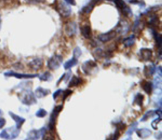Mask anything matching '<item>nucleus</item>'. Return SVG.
<instances>
[{
    "mask_svg": "<svg viewBox=\"0 0 162 140\" xmlns=\"http://www.w3.org/2000/svg\"><path fill=\"white\" fill-rule=\"evenodd\" d=\"M18 97L21 102L26 106H32L37 103L34 93L29 90H24L18 93Z\"/></svg>",
    "mask_w": 162,
    "mask_h": 140,
    "instance_id": "obj_1",
    "label": "nucleus"
},
{
    "mask_svg": "<svg viewBox=\"0 0 162 140\" xmlns=\"http://www.w3.org/2000/svg\"><path fill=\"white\" fill-rule=\"evenodd\" d=\"M63 108H64V106L63 105H60V106L54 107V108L53 109L50 116V122L48 124V129L50 131H54L57 119L59 114H60V112L63 110Z\"/></svg>",
    "mask_w": 162,
    "mask_h": 140,
    "instance_id": "obj_2",
    "label": "nucleus"
},
{
    "mask_svg": "<svg viewBox=\"0 0 162 140\" xmlns=\"http://www.w3.org/2000/svg\"><path fill=\"white\" fill-rule=\"evenodd\" d=\"M56 10L62 17H68L72 12V8L67 3L64 1H58L56 5Z\"/></svg>",
    "mask_w": 162,
    "mask_h": 140,
    "instance_id": "obj_3",
    "label": "nucleus"
},
{
    "mask_svg": "<svg viewBox=\"0 0 162 140\" xmlns=\"http://www.w3.org/2000/svg\"><path fill=\"white\" fill-rule=\"evenodd\" d=\"M82 70L86 75H91L96 71L98 65L95 61L93 60H88L83 63L81 66Z\"/></svg>",
    "mask_w": 162,
    "mask_h": 140,
    "instance_id": "obj_4",
    "label": "nucleus"
},
{
    "mask_svg": "<svg viewBox=\"0 0 162 140\" xmlns=\"http://www.w3.org/2000/svg\"><path fill=\"white\" fill-rule=\"evenodd\" d=\"M63 57L59 54H54L51 57L47 63V66L51 70H57L60 67L63 63Z\"/></svg>",
    "mask_w": 162,
    "mask_h": 140,
    "instance_id": "obj_5",
    "label": "nucleus"
},
{
    "mask_svg": "<svg viewBox=\"0 0 162 140\" xmlns=\"http://www.w3.org/2000/svg\"><path fill=\"white\" fill-rule=\"evenodd\" d=\"M19 133V129H17L16 127H11L8 128V129L4 130L0 134V136L6 139H15L18 136Z\"/></svg>",
    "mask_w": 162,
    "mask_h": 140,
    "instance_id": "obj_6",
    "label": "nucleus"
},
{
    "mask_svg": "<svg viewBox=\"0 0 162 140\" xmlns=\"http://www.w3.org/2000/svg\"><path fill=\"white\" fill-rule=\"evenodd\" d=\"M46 134V129L45 127H42L39 130H33L30 131L26 139H39L40 138H44Z\"/></svg>",
    "mask_w": 162,
    "mask_h": 140,
    "instance_id": "obj_7",
    "label": "nucleus"
},
{
    "mask_svg": "<svg viewBox=\"0 0 162 140\" xmlns=\"http://www.w3.org/2000/svg\"><path fill=\"white\" fill-rule=\"evenodd\" d=\"M118 9H119L125 17H130L132 15V10L126 5L124 0H113Z\"/></svg>",
    "mask_w": 162,
    "mask_h": 140,
    "instance_id": "obj_8",
    "label": "nucleus"
},
{
    "mask_svg": "<svg viewBox=\"0 0 162 140\" xmlns=\"http://www.w3.org/2000/svg\"><path fill=\"white\" fill-rule=\"evenodd\" d=\"M6 76H13L16 78L18 79H29V78H34L35 77L38 76L37 74H23V73H18L14 71H8L5 74Z\"/></svg>",
    "mask_w": 162,
    "mask_h": 140,
    "instance_id": "obj_9",
    "label": "nucleus"
},
{
    "mask_svg": "<svg viewBox=\"0 0 162 140\" xmlns=\"http://www.w3.org/2000/svg\"><path fill=\"white\" fill-rule=\"evenodd\" d=\"M65 31L66 36L72 37L77 32V24L74 22H69L66 23Z\"/></svg>",
    "mask_w": 162,
    "mask_h": 140,
    "instance_id": "obj_10",
    "label": "nucleus"
},
{
    "mask_svg": "<svg viewBox=\"0 0 162 140\" xmlns=\"http://www.w3.org/2000/svg\"><path fill=\"white\" fill-rule=\"evenodd\" d=\"M129 30V25L128 22L126 20H122L118 23L116 27V32H118L122 35H124L128 32Z\"/></svg>",
    "mask_w": 162,
    "mask_h": 140,
    "instance_id": "obj_11",
    "label": "nucleus"
},
{
    "mask_svg": "<svg viewBox=\"0 0 162 140\" xmlns=\"http://www.w3.org/2000/svg\"><path fill=\"white\" fill-rule=\"evenodd\" d=\"M116 36H117L116 31L111 30L106 33L101 34L100 35H99L98 39L102 42H109L111 40H112L113 38H114L116 37Z\"/></svg>",
    "mask_w": 162,
    "mask_h": 140,
    "instance_id": "obj_12",
    "label": "nucleus"
},
{
    "mask_svg": "<svg viewBox=\"0 0 162 140\" xmlns=\"http://www.w3.org/2000/svg\"><path fill=\"white\" fill-rule=\"evenodd\" d=\"M140 56L142 60L148 61L151 59L153 56V51L149 48H141L140 49Z\"/></svg>",
    "mask_w": 162,
    "mask_h": 140,
    "instance_id": "obj_13",
    "label": "nucleus"
},
{
    "mask_svg": "<svg viewBox=\"0 0 162 140\" xmlns=\"http://www.w3.org/2000/svg\"><path fill=\"white\" fill-rule=\"evenodd\" d=\"M43 64L44 63H43V60L41 58H35L29 63V66L34 71H37L42 67Z\"/></svg>",
    "mask_w": 162,
    "mask_h": 140,
    "instance_id": "obj_14",
    "label": "nucleus"
},
{
    "mask_svg": "<svg viewBox=\"0 0 162 140\" xmlns=\"http://www.w3.org/2000/svg\"><path fill=\"white\" fill-rule=\"evenodd\" d=\"M50 93H51V91L50 90H49V89L44 88L41 87H39L35 89L34 95L35 97L40 99V98H44V97L48 96Z\"/></svg>",
    "mask_w": 162,
    "mask_h": 140,
    "instance_id": "obj_15",
    "label": "nucleus"
},
{
    "mask_svg": "<svg viewBox=\"0 0 162 140\" xmlns=\"http://www.w3.org/2000/svg\"><path fill=\"white\" fill-rule=\"evenodd\" d=\"M9 114L11 116V119H13L15 120V122L16 123V127L17 129H21L23 123H25V119L21 116L14 114L12 112H9Z\"/></svg>",
    "mask_w": 162,
    "mask_h": 140,
    "instance_id": "obj_16",
    "label": "nucleus"
},
{
    "mask_svg": "<svg viewBox=\"0 0 162 140\" xmlns=\"http://www.w3.org/2000/svg\"><path fill=\"white\" fill-rule=\"evenodd\" d=\"M156 70V66L153 63H151L147 66H145L143 70L144 75L147 78H149L152 76L154 74H155Z\"/></svg>",
    "mask_w": 162,
    "mask_h": 140,
    "instance_id": "obj_17",
    "label": "nucleus"
},
{
    "mask_svg": "<svg viewBox=\"0 0 162 140\" xmlns=\"http://www.w3.org/2000/svg\"><path fill=\"white\" fill-rule=\"evenodd\" d=\"M81 32L86 39H89L92 36V30L90 25H84L81 27Z\"/></svg>",
    "mask_w": 162,
    "mask_h": 140,
    "instance_id": "obj_18",
    "label": "nucleus"
},
{
    "mask_svg": "<svg viewBox=\"0 0 162 140\" xmlns=\"http://www.w3.org/2000/svg\"><path fill=\"white\" fill-rule=\"evenodd\" d=\"M141 87L146 93L149 95L151 94L153 90V84L151 81H143V82L141 83Z\"/></svg>",
    "mask_w": 162,
    "mask_h": 140,
    "instance_id": "obj_19",
    "label": "nucleus"
},
{
    "mask_svg": "<svg viewBox=\"0 0 162 140\" xmlns=\"http://www.w3.org/2000/svg\"><path fill=\"white\" fill-rule=\"evenodd\" d=\"M136 134L140 138H146L151 135V131L148 128H142L136 131Z\"/></svg>",
    "mask_w": 162,
    "mask_h": 140,
    "instance_id": "obj_20",
    "label": "nucleus"
},
{
    "mask_svg": "<svg viewBox=\"0 0 162 140\" xmlns=\"http://www.w3.org/2000/svg\"><path fill=\"white\" fill-rule=\"evenodd\" d=\"M98 1V0H92V1H91L90 3H89L88 5L82 8V12L85 14L90 13L91 12V11L93 10L94 6H95Z\"/></svg>",
    "mask_w": 162,
    "mask_h": 140,
    "instance_id": "obj_21",
    "label": "nucleus"
},
{
    "mask_svg": "<svg viewBox=\"0 0 162 140\" xmlns=\"http://www.w3.org/2000/svg\"><path fill=\"white\" fill-rule=\"evenodd\" d=\"M82 83V79L81 78L73 76L72 78L70 80V82L68 85L69 88H72V87H79L80 85H81Z\"/></svg>",
    "mask_w": 162,
    "mask_h": 140,
    "instance_id": "obj_22",
    "label": "nucleus"
},
{
    "mask_svg": "<svg viewBox=\"0 0 162 140\" xmlns=\"http://www.w3.org/2000/svg\"><path fill=\"white\" fill-rule=\"evenodd\" d=\"M77 64H78V59L77 57L73 56L72 59H70L65 62L64 65V67L65 69H69L75 66H76Z\"/></svg>",
    "mask_w": 162,
    "mask_h": 140,
    "instance_id": "obj_23",
    "label": "nucleus"
},
{
    "mask_svg": "<svg viewBox=\"0 0 162 140\" xmlns=\"http://www.w3.org/2000/svg\"><path fill=\"white\" fill-rule=\"evenodd\" d=\"M144 99V95L141 93H137V95L135 96V97H134L133 104H136L137 106L141 107L143 105Z\"/></svg>",
    "mask_w": 162,
    "mask_h": 140,
    "instance_id": "obj_24",
    "label": "nucleus"
},
{
    "mask_svg": "<svg viewBox=\"0 0 162 140\" xmlns=\"http://www.w3.org/2000/svg\"><path fill=\"white\" fill-rule=\"evenodd\" d=\"M136 41V37L134 35H131L129 37L125 38L123 41V43L124 46L127 48H129V47L132 46Z\"/></svg>",
    "mask_w": 162,
    "mask_h": 140,
    "instance_id": "obj_25",
    "label": "nucleus"
},
{
    "mask_svg": "<svg viewBox=\"0 0 162 140\" xmlns=\"http://www.w3.org/2000/svg\"><path fill=\"white\" fill-rule=\"evenodd\" d=\"M152 33H153V36L154 37V38H155V40L156 42V44L158 48H159L160 50H161V42H162V39H161V35L159 33H158L156 30H155L154 29H152Z\"/></svg>",
    "mask_w": 162,
    "mask_h": 140,
    "instance_id": "obj_26",
    "label": "nucleus"
},
{
    "mask_svg": "<svg viewBox=\"0 0 162 140\" xmlns=\"http://www.w3.org/2000/svg\"><path fill=\"white\" fill-rule=\"evenodd\" d=\"M38 76L39 80L43 81H49L53 79V76L49 71H45L41 75H38Z\"/></svg>",
    "mask_w": 162,
    "mask_h": 140,
    "instance_id": "obj_27",
    "label": "nucleus"
},
{
    "mask_svg": "<svg viewBox=\"0 0 162 140\" xmlns=\"http://www.w3.org/2000/svg\"><path fill=\"white\" fill-rule=\"evenodd\" d=\"M153 88L157 89V90H161V76H157L154 79Z\"/></svg>",
    "mask_w": 162,
    "mask_h": 140,
    "instance_id": "obj_28",
    "label": "nucleus"
},
{
    "mask_svg": "<svg viewBox=\"0 0 162 140\" xmlns=\"http://www.w3.org/2000/svg\"><path fill=\"white\" fill-rule=\"evenodd\" d=\"M137 126H138V123L137 122L133 123L131 124V125L129 126V127L128 128L127 132H126V134H127L128 136L130 137V136H131L133 134L134 132L136 130Z\"/></svg>",
    "mask_w": 162,
    "mask_h": 140,
    "instance_id": "obj_29",
    "label": "nucleus"
},
{
    "mask_svg": "<svg viewBox=\"0 0 162 140\" xmlns=\"http://www.w3.org/2000/svg\"><path fill=\"white\" fill-rule=\"evenodd\" d=\"M155 114V112L154 111H148L145 113V114L143 116V118L141 119V121H146V120H147L148 119H149V118H152Z\"/></svg>",
    "mask_w": 162,
    "mask_h": 140,
    "instance_id": "obj_30",
    "label": "nucleus"
},
{
    "mask_svg": "<svg viewBox=\"0 0 162 140\" xmlns=\"http://www.w3.org/2000/svg\"><path fill=\"white\" fill-rule=\"evenodd\" d=\"M143 23L141 22V21L139 20H137L135 23V24L134 25V28H133V30L134 32H137V31L141 30L143 29Z\"/></svg>",
    "mask_w": 162,
    "mask_h": 140,
    "instance_id": "obj_31",
    "label": "nucleus"
},
{
    "mask_svg": "<svg viewBox=\"0 0 162 140\" xmlns=\"http://www.w3.org/2000/svg\"><path fill=\"white\" fill-rule=\"evenodd\" d=\"M48 114V112L47 111L44 109V108H39V109L35 112V116H36L37 118H45V117Z\"/></svg>",
    "mask_w": 162,
    "mask_h": 140,
    "instance_id": "obj_32",
    "label": "nucleus"
},
{
    "mask_svg": "<svg viewBox=\"0 0 162 140\" xmlns=\"http://www.w3.org/2000/svg\"><path fill=\"white\" fill-rule=\"evenodd\" d=\"M158 23H159V20H158V18L156 17V16L151 17V19H150V20L149 22V24L151 27H155L158 25Z\"/></svg>",
    "mask_w": 162,
    "mask_h": 140,
    "instance_id": "obj_33",
    "label": "nucleus"
},
{
    "mask_svg": "<svg viewBox=\"0 0 162 140\" xmlns=\"http://www.w3.org/2000/svg\"><path fill=\"white\" fill-rule=\"evenodd\" d=\"M161 121V118H158L156 119H155L153 120V121L151 123V126L155 130H158V125L160 124Z\"/></svg>",
    "mask_w": 162,
    "mask_h": 140,
    "instance_id": "obj_34",
    "label": "nucleus"
},
{
    "mask_svg": "<svg viewBox=\"0 0 162 140\" xmlns=\"http://www.w3.org/2000/svg\"><path fill=\"white\" fill-rule=\"evenodd\" d=\"M82 54V50L80 49L79 47H76L73 50V56L77 57V59Z\"/></svg>",
    "mask_w": 162,
    "mask_h": 140,
    "instance_id": "obj_35",
    "label": "nucleus"
},
{
    "mask_svg": "<svg viewBox=\"0 0 162 140\" xmlns=\"http://www.w3.org/2000/svg\"><path fill=\"white\" fill-rule=\"evenodd\" d=\"M73 91L69 90V89H66V90L63 91L62 93H63V102H64V101L66 100V99L69 96H70L71 94H72Z\"/></svg>",
    "mask_w": 162,
    "mask_h": 140,
    "instance_id": "obj_36",
    "label": "nucleus"
},
{
    "mask_svg": "<svg viewBox=\"0 0 162 140\" xmlns=\"http://www.w3.org/2000/svg\"><path fill=\"white\" fill-rule=\"evenodd\" d=\"M116 126H117V129L119 130L120 131H122L124 130L125 128L126 127V124L122 122H120V123H117V124H116Z\"/></svg>",
    "mask_w": 162,
    "mask_h": 140,
    "instance_id": "obj_37",
    "label": "nucleus"
},
{
    "mask_svg": "<svg viewBox=\"0 0 162 140\" xmlns=\"http://www.w3.org/2000/svg\"><path fill=\"white\" fill-rule=\"evenodd\" d=\"M46 0H25V2L29 4H37L45 2Z\"/></svg>",
    "mask_w": 162,
    "mask_h": 140,
    "instance_id": "obj_38",
    "label": "nucleus"
},
{
    "mask_svg": "<svg viewBox=\"0 0 162 140\" xmlns=\"http://www.w3.org/2000/svg\"><path fill=\"white\" fill-rule=\"evenodd\" d=\"M63 90L62 89H58V90H57L56 92H54V93L53 94V97L54 100H56L58 97L60 95L61 93H62Z\"/></svg>",
    "mask_w": 162,
    "mask_h": 140,
    "instance_id": "obj_39",
    "label": "nucleus"
},
{
    "mask_svg": "<svg viewBox=\"0 0 162 140\" xmlns=\"http://www.w3.org/2000/svg\"><path fill=\"white\" fill-rule=\"evenodd\" d=\"M120 131L118 129H116L115 131V133L113 134V139L115 140V139H118V138H119L120 136Z\"/></svg>",
    "mask_w": 162,
    "mask_h": 140,
    "instance_id": "obj_40",
    "label": "nucleus"
},
{
    "mask_svg": "<svg viewBox=\"0 0 162 140\" xmlns=\"http://www.w3.org/2000/svg\"><path fill=\"white\" fill-rule=\"evenodd\" d=\"M5 124H6V120L3 118H0V129L5 126Z\"/></svg>",
    "mask_w": 162,
    "mask_h": 140,
    "instance_id": "obj_41",
    "label": "nucleus"
},
{
    "mask_svg": "<svg viewBox=\"0 0 162 140\" xmlns=\"http://www.w3.org/2000/svg\"><path fill=\"white\" fill-rule=\"evenodd\" d=\"M155 114H157L158 116V118H161V116H162V111L161 110V108H158V109H157L155 111Z\"/></svg>",
    "mask_w": 162,
    "mask_h": 140,
    "instance_id": "obj_42",
    "label": "nucleus"
},
{
    "mask_svg": "<svg viewBox=\"0 0 162 140\" xmlns=\"http://www.w3.org/2000/svg\"><path fill=\"white\" fill-rule=\"evenodd\" d=\"M64 1L71 5H76L75 0H64Z\"/></svg>",
    "mask_w": 162,
    "mask_h": 140,
    "instance_id": "obj_43",
    "label": "nucleus"
},
{
    "mask_svg": "<svg viewBox=\"0 0 162 140\" xmlns=\"http://www.w3.org/2000/svg\"><path fill=\"white\" fill-rule=\"evenodd\" d=\"M161 66H159L157 68V73L158 74L159 76H161Z\"/></svg>",
    "mask_w": 162,
    "mask_h": 140,
    "instance_id": "obj_44",
    "label": "nucleus"
},
{
    "mask_svg": "<svg viewBox=\"0 0 162 140\" xmlns=\"http://www.w3.org/2000/svg\"><path fill=\"white\" fill-rule=\"evenodd\" d=\"M1 16H0V29H1Z\"/></svg>",
    "mask_w": 162,
    "mask_h": 140,
    "instance_id": "obj_45",
    "label": "nucleus"
},
{
    "mask_svg": "<svg viewBox=\"0 0 162 140\" xmlns=\"http://www.w3.org/2000/svg\"><path fill=\"white\" fill-rule=\"evenodd\" d=\"M1 114H2V112H1V110H0V116L1 115Z\"/></svg>",
    "mask_w": 162,
    "mask_h": 140,
    "instance_id": "obj_46",
    "label": "nucleus"
},
{
    "mask_svg": "<svg viewBox=\"0 0 162 140\" xmlns=\"http://www.w3.org/2000/svg\"><path fill=\"white\" fill-rule=\"evenodd\" d=\"M107 1H113V0H107Z\"/></svg>",
    "mask_w": 162,
    "mask_h": 140,
    "instance_id": "obj_47",
    "label": "nucleus"
}]
</instances>
